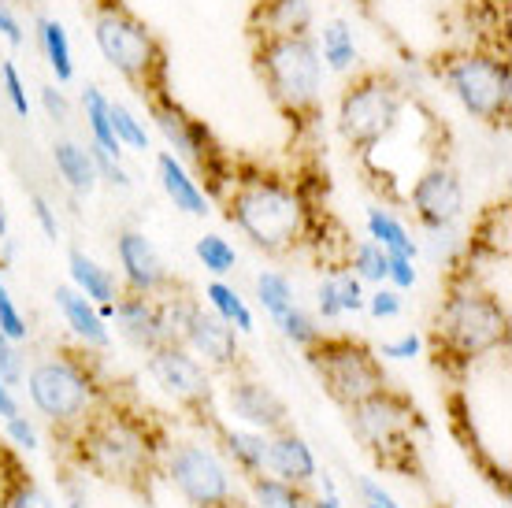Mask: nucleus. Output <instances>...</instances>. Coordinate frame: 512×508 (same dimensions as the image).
Listing matches in <instances>:
<instances>
[{"label": "nucleus", "instance_id": "nucleus-27", "mask_svg": "<svg viewBox=\"0 0 512 508\" xmlns=\"http://www.w3.org/2000/svg\"><path fill=\"white\" fill-rule=\"evenodd\" d=\"M368 234H372V242L386 256H409V260H416V242L409 238V230L401 227L390 212H383V208L368 212Z\"/></svg>", "mask_w": 512, "mask_h": 508}, {"label": "nucleus", "instance_id": "nucleus-39", "mask_svg": "<svg viewBox=\"0 0 512 508\" xmlns=\"http://www.w3.org/2000/svg\"><path fill=\"white\" fill-rule=\"evenodd\" d=\"M331 279H334V293H338V305H342V316H346V312H360V308H364V293H360L357 275L334 267Z\"/></svg>", "mask_w": 512, "mask_h": 508}, {"label": "nucleus", "instance_id": "nucleus-53", "mask_svg": "<svg viewBox=\"0 0 512 508\" xmlns=\"http://www.w3.org/2000/svg\"><path fill=\"white\" fill-rule=\"evenodd\" d=\"M308 508H342V505H338L334 490H327V497H323V501H316V505H308Z\"/></svg>", "mask_w": 512, "mask_h": 508}, {"label": "nucleus", "instance_id": "nucleus-15", "mask_svg": "<svg viewBox=\"0 0 512 508\" xmlns=\"http://www.w3.org/2000/svg\"><path fill=\"white\" fill-rule=\"evenodd\" d=\"M119 267H123V275H127V286L134 293H164L171 286V275H167V264L164 256L156 253V245L138 234V230H127V234H119Z\"/></svg>", "mask_w": 512, "mask_h": 508}, {"label": "nucleus", "instance_id": "nucleus-32", "mask_svg": "<svg viewBox=\"0 0 512 508\" xmlns=\"http://www.w3.org/2000/svg\"><path fill=\"white\" fill-rule=\"evenodd\" d=\"M253 497L260 508H308L301 486L286 483L279 475H253Z\"/></svg>", "mask_w": 512, "mask_h": 508}, {"label": "nucleus", "instance_id": "nucleus-49", "mask_svg": "<svg viewBox=\"0 0 512 508\" xmlns=\"http://www.w3.org/2000/svg\"><path fill=\"white\" fill-rule=\"evenodd\" d=\"M316 301H320L323 319H338V316H342V305H338V293H334V279H331V275L320 282V290H316Z\"/></svg>", "mask_w": 512, "mask_h": 508}, {"label": "nucleus", "instance_id": "nucleus-25", "mask_svg": "<svg viewBox=\"0 0 512 508\" xmlns=\"http://www.w3.org/2000/svg\"><path fill=\"white\" fill-rule=\"evenodd\" d=\"M197 301L182 297V293H167L164 301H156V323H160V342L164 345H186L190 323L197 316Z\"/></svg>", "mask_w": 512, "mask_h": 508}, {"label": "nucleus", "instance_id": "nucleus-4", "mask_svg": "<svg viewBox=\"0 0 512 508\" xmlns=\"http://www.w3.org/2000/svg\"><path fill=\"white\" fill-rule=\"evenodd\" d=\"M509 342V312L483 290H453L438 316V349L453 360L472 364L479 356L498 353Z\"/></svg>", "mask_w": 512, "mask_h": 508}, {"label": "nucleus", "instance_id": "nucleus-5", "mask_svg": "<svg viewBox=\"0 0 512 508\" xmlns=\"http://www.w3.org/2000/svg\"><path fill=\"white\" fill-rule=\"evenodd\" d=\"M93 38H97V49L104 52V60L116 67L127 82H134L141 93H149V97L164 93V52L134 15L116 8V4L101 8L97 19H93Z\"/></svg>", "mask_w": 512, "mask_h": 508}, {"label": "nucleus", "instance_id": "nucleus-3", "mask_svg": "<svg viewBox=\"0 0 512 508\" xmlns=\"http://www.w3.org/2000/svg\"><path fill=\"white\" fill-rule=\"evenodd\" d=\"M256 64L268 82L275 104L290 115H308L320 101L323 60L308 34H260Z\"/></svg>", "mask_w": 512, "mask_h": 508}, {"label": "nucleus", "instance_id": "nucleus-12", "mask_svg": "<svg viewBox=\"0 0 512 508\" xmlns=\"http://www.w3.org/2000/svg\"><path fill=\"white\" fill-rule=\"evenodd\" d=\"M149 375L167 397H175L190 412H205L212 401V379L186 345H156L149 353Z\"/></svg>", "mask_w": 512, "mask_h": 508}, {"label": "nucleus", "instance_id": "nucleus-7", "mask_svg": "<svg viewBox=\"0 0 512 508\" xmlns=\"http://www.w3.org/2000/svg\"><path fill=\"white\" fill-rule=\"evenodd\" d=\"M305 360L320 375L327 394L346 408L386 386V371L379 364V356L357 338H323L320 334V342H312L305 349Z\"/></svg>", "mask_w": 512, "mask_h": 508}, {"label": "nucleus", "instance_id": "nucleus-28", "mask_svg": "<svg viewBox=\"0 0 512 508\" xmlns=\"http://www.w3.org/2000/svg\"><path fill=\"white\" fill-rule=\"evenodd\" d=\"M82 108H86V123H90L93 145H97L101 153L116 156L119 160V138H116V130H112V119H108V97H104L101 89L86 86V93H82Z\"/></svg>", "mask_w": 512, "mask_h": 508}, {"label": "nucleus", "instance_id": "nucleus-8", "mask_svg": "<svg viewBox=\"0 0 512 508\" xmlns=\"http://www.w3.org/2000/svg\"><path fill=\"white\" fill-rule=\"evenodd\" d=\"M26 390H30L34 408L52 427H78L90 416L93 394H97L90 368L75 356L38 360L26 375Z\"/></svg>", "mask_w": 512, "mask_h": 508}, {"label": "nucleus", "instance_id": "nucleus-43", "mask_svg": "<svg viewBox=\"0 0 512 508\" xmlns=\"http://www.w3.org/2000/svg\"><path fill=\"white\" fill-rule=\"evenodd\" d=\"M0 379L4 382H23V364H19V349H15L12 338L0 334Z\"/></svg>", "mask_w": 512, "mask_h": 508}, {"label": "nucleus", "instance_id": "nucleus-19", "mask_svg": "<svg viewBox=\"0 0 512 508\" xmlns=\"http://www.w3.org/2000/svg\"><path fill=\"white\" fill-rule=\"evenodd\" d=\"M268 468L294 486H305L316 479V457H312L305 438L294 434L290 427L268 438Z\"/></svg>", "mask_w": 512, "mask_h": 508}, {"label": "nucleus", "instance_id": "nucleus-10", "mask_svg": "<svg viewBox=\"0 0 512 508\" xmlns=\"http://www.w3.org/2000/svg\"><path fill=\"white\" fill-rule=\"evenodd\" d=\"M349 420L357 427L360 442L383 460L386 468H397V453L412 457V423H416V408L409 397L383 386L372 397H364L357 405H349Z\"/></svg>", "mask_w": 512, "mask_h": 508}, {"label": "nucleus", "instance_id": "nucleus-26", "mask_svg": "<svg viewBox=\"0 0 512 508\" xmlns=\"http://www.w3.org/2000/svg\"><path fill=\"white\" fill-rule=\"evenodd\" d=\"M38 38H41V49H45V60H49L56 82H71V78H75V60H71V41H67L64 23H60V19H41Z\"/></svg>", "mask_w": 512, "mask_h": 508}, {"label": "nucleus", "instance_id": "nucleus-33", "mask_svg": "<svg viewBox=\"0 0 512 508\" xmlns=\"http://www.w3.org/2000/svg\"><path fill=\"white\" fill-rule=\"evenodd\" d=\"M0 508H52V501L30 475L12 471L4 475V486H0Z\"/></svg>", "mask_w": 512, "mask_h": 508}, {"label": "nucleus", "instance_id": "nucleus-2", "mask_svg": "<svg viewBox=\"0 0 512 508\" xmlns=\"http://www.w3.org/2000/svg\"><path fill=\"white\" fill-rule=\"evenodd\" d=\"M227 216L245 238L264 253H290L308 227V208L301 193L271 175L238 178L234 193L227 197Z\"/></svg>", "mask_w": 512, "mask_h": 508}, {"label": "nucleus", "instance_id": "nucleus-36", "mask_svg": "<svg viewBox=\"0 0 512 508\" xmlns=\"http://www.w3.org/2000/svg\"><path fill=\"white\" fill-rule=\"evenodd\" d=\"M197 260H201L212 275H227V271H234V264H238V253H234V245L227 242V238L205 234V238H197Z\"/></svg>", "mask_w": 512, "mask_h": 508}, {"label": "nucleus", "instance_id": "nucleus-41", "mask_svg": "<svg viewBox=\"0 0 512 508\" xmlns=\"http://www.w3.org/2000/svg\"><path fill=\"white\" fill-rule=\"evenodd\" d=\"M0 78H4V97H8V104H12L15 115H30V97H26V86L23 78H19V71H15L12 60H4L0 64Z\"/></svg>", "mask_w": 512, "mask_h": 508}, {"label": "nucleus", "instance_id": "nucleus-34", "mask_svg": "<svg viewBox=\"0 0 512 508\" xmlns=\"http://www.w3.org/2000/svg\"><path fill=\"white\" fill-rule=\"evenodd\" d=\"M256 297H260V305H264V312L271 319H279L286 308H294V282L286 279L282 271H264L256 279Z\"/></svg>", "mask_w": 512, "mask_h": 508}, {"label": "nucleus", "instance_id": "nucleus-37", "mask_svg": "<svg viewBox=\"0 0 512 508\" xmlns=\"http://www.w3.org/2000/svg\"><path fill=\"white\" fill-rule=\"evenodd\" d=\"M275 323H279V331L286 334V338H290L294 345H301V349H308L312 342H320V334H323L320 327H316V323H312V319H308L297 305L286 308V312H282Z\"/></svg>", "mask_w": 512, "mask_h": 508}, {"label": "nucleus", "instance_id": "nucleus-9", "mask_svg": "<svg viewBox=\"0 0 512 508\" xmlns=\"http://www.w3.org/2000/svg\"><path fill=\"white\" fill-rule=\"evenodd\" d=\"M446 86L461 108L483 123H505L512 104L509 64L490 52H464L446 64Z\"/></svg>", "mask_w": 512, "mask_h": 508}, {"label": "nucleus", "instance_id": "nucleus-31", "mask_svg": "<svg viewBox=\"0 0 512 508\" xmlns=\"http://www.w3.org/2000/svg\"><path fill=\"white\" fill-rule=\"evenodd\" d=\"M205 297H208V305H212V312H216L219 319H227L238 334L253 331V312L245 308V301L227 286V282H208Z\"/></svg>", "mask_w": 512, "mask_h": 508}, {"label": "nucleus", "instance_id": "nucleus-46", "mask_svg": "<svg viewBox=\"0 0 512 508\" xmlns=\"http://www.w3.org/2000/svg\"><path fill=\"white\" fill-rule=\"evenodd\" d=\"M30 204H34V219L41 223L45 238H49V242H56V238H60V223H56V212L49 208V201H45L41 193H34V197H30Z\"/></svg>", "mask_w": 512, "mask_h": 508}, {"label": "nucleus", "instance_id": "nucleus-48", "mask_svg": "<svg viewBox=\"0 0 512 508\" xmlns=\"http://www.w3.org/2000/svg\"><path fill=\"white\" fill-rule=\"evenodd\" d=\"M41 104H45V112H49V119H56V123H67V119H71V108H67L64 93H60L56 86L41 89Z\"/></svg>", "mask_w": 512, "mask_h": 508}, {"label": "nucleus", "instance_id": "nucleus-24", "mask_svg": "<svg viewBox=\"0 0 512 508\" xmlns=\"http://www.w3.org/2000/svg\"><path fill=\"white\" fill-rule=\"evenodd\" d=\"M52 164L60 171L67 186L75 193H90L97 186V164H93V153L90 149H82L75 141H56L52 145Z\"/></svg>", "mask_w": 512, "mask_h": 508}, {"label": "nucleus", "instance_id": "nucleus-38", "mask_svg": "<svg viewBox=\"0 0 512 508\" xmlns=\"http://www.w3.org/2000/svg\"><path fill=\"white\" fill-rule=\"evenodd\" d=\"M353 267H357V279L386 282V253L375 242H360L353 249Z\"/></svg>", "mask_w": 512, "mask_h": 508}, {"label": "nucleus", "instance_id": "nucleus-45", "mask_svg": "<svg viewBox=\"0 0 512 508\" xmlns=\"http://www.w3.org/2000/svg\"><path fill=\"white\" fill-rule=\"evenodd\" d=\"M93 153V164H97V175H104L108 182H116V186H130V178H127V171L119 167V160L116 156H108V153H101L97 145L90 149Z\"/></svg>", "mask_w": 512, "mask_h": 508}, {"label": "nucleus", "instance_id": "nucleus-21", "mask_svg": "<svg viewBox=\"0 0 512 508\" xmlns=\"http://www.w3.org/2000/svg\"><path fill=\"white\" fill-rule=\"evenodd\" d=\"M156 171H160V186H164V193L175 201V208H182L186 216H205L208 197L201 193V186L186 175V167L175 160V153L156 156Z\"/></svg>", "mask_w": 512, "mask_h": 508}, {"label": "nucleus", "instance_id": "nucleus-23", "mask_svg": "<svg viewBox=\"0 0 512 508\" xmlns=\"http://www.w3.org/2000/svg\"><path fill=\"white\" fill-rule=\"evenodd\" d=\"M67 264H71V279H75L78 293H86L90 301H97V305H112V301L119 297L116 275H112L108 267L97 264V260H90L86 253L71 249V253H67Z\"/></svg>", "mask_w": 512, "mask_h": 508}, {"label": "nucleus", "instance_id": "nucleus-18", "mask_svg": "<svg viewBox=\"0 0 512 508\" xmlns=\"http://www.w3.org/2000/svg\"><path fill=\"white\" fill-rule=\"evenodd\" d=\"M112 319L119 323V334L141 353H153L156 345H164L160 342V323H156V301L149 293L130 290L127 297H116Z\"/></svg>", "mask_w": 512, "mask_h": 508}, {"label": "nucleus", "instance_id": "nucleus-44", "mask_svg": "<svg viewBox=\"0 0 512 508\" xmlns=\"http://www.w3.org/2000/svg\"><path fill=\"white\" fill-rule=\"evenodd\" d=\"M364 305H368V312H372L375 319H394L397 312H401V293L397 290H375Z\"/></svg>", "mask_w": 512, "mask_h": 508}, {"label": "nucleus", "instance_id": "nucleus-22", "mask_svg": "<svg viewBox=\"0 0 512 508\" xmlns=\"http://www.w3.org/2000/svg\"><path fill=\"white\" fill-rule=\"evenodd\" d=\"M256 23H260V34H308L312 4L308 0H260Z\"/></svg>", "mask_w": 512, "mask_h": 508}, {"label": "nucleus", "instance_id": "nucleus-13", "mask_svg": "<svg viewBox=\"0 0 512 508\" xmlns=\"http://www.w3.org/2000/svg\"><path fill=\"white\" fill-rule=\"evenodd\" d=\"M464 190L453 167H427L412 186V212L427 230H446L461 219Z\"/></svg>", "mask_w": 512, "mask_h": 508}, {"label": "nucleus", "instance_id": "nucleus-42", "mask_svg": "<svg viewBox=\"0 0 512 508\" xmlns=\"http://www.w3.org/2000/svg\"><path fill=\"white\" fill-rule=\"evenodd\" d=\"M386 279L394 282V290H412L416 286V267L409 256H386Z\"/></svg>", "mask_w": 512, "mask_h": 508}, {"label": "nucleus", "instance_id": "nucleus-52", "mask_svg": "<svg viewBox=\"0 0 512 508\" xmlns=\"http://www.w3.org/2000/svg\"><path fill=\"white\" fill-rule=\"evenodd\" d=\"M0 416H4V420L19 416V405H15V397L8 394V382H4V379H0Z\"/></svg>", "mask_w": 512, "mask_h": 508}, {"label": "nucleus", "instance_id": "nucleus-51", "mask_svg": "<svg viewBox=\"0 0 512 508\" xmlns=\"http://www.w3.org/2000/svg\"><path fill=\"white\" fill-rule=\"evenodd\" d=\"M8 434H12L15 445H23V449H38V434H34V427H30V423H23L19 416H12V420H8Z\"/></svg>", "mask_w": 512, "mask_h": 508}, {"label": "nucleus", "instance_id": "nucleus-20", "mask_svg": "<svg viewBox=\"0 0 512 508\" xmlns=\"http://www.w3.org/2000/svg\"><path fill=\"white\" fill-rule=\"evenodd\" d=\"M56 305H60V312H64L67 327H71L82 342L93 345V349H108L112 334H108V327H104V319L93 312L86 293L71 290V286H60V290H56Z\"/></svg>", "mask_w": 512, "mask_h": 508}, {"label": "nucleus", "instance_id": "nucleus-50", "mask_svg": "<svg viewBox=\"0 0 512 508\" xmlns=\"http://www.w3.org/2000/svg\"><path fill=\"white\" fill-rule=\"evenodd\" d=\"M0 38L8 41V45H23V26H19V19L12 15V8L8 4H0Z\"/></svg>", "mask_w": 512, "mask_h": 508}, {"label": "nucleus", "instance_id": "nucleus-11", "mask_svg": "<svg viewBox=\"0 0 512 508\" xmlns=\"http://www.w3.org/2000/svg\"><path fill=\"white\" fill-rule=\"evenodd\" d=\"M167 475L193 508H231L234 486L227 468L205 445H179L167 457Z\"/></svg>", "mask_w": 512, "mask_h": 508}, {"label": "nucleus", "instance_id": "nucleus-47", "mask_svg": "<svg viewBox=\"0 0 512 508\" xmlns=\"http://www.w3.org/2000/svg\"><path fill=\"white\" fill-rule=\"evenodd\" d=\"M420 349H423L420 334H405V338H397V342H386L379 356H390V360H412V356H420Z\"/></svg>", "mask_w": 512, "mask_h": 508}, {"label": "nucleus", "instance_id": "nucleus-30", "mask_svg": "<svg viewBox=\"0 0 512 508\" xmlns=\"http://www.w3.org/2000/svg\"><path fill=\"white\" fill-rule=\"evenodd\" d=\"M320 45H323V60H327L331 71H349V67L357 64V41H353L349 23H342V19L323 26Z\"/></svg>", "mask_w": 512, "mask_h": 508}, {"label": "nucleus", "instance_id": "nucleus-16", "mask_svg": "<svg viewBox=\"0 0 512 508\" xmlns=\"http://www.w3.org/2000/svg\"><path fill=\"white\" fill-rule=\"evenodd\" d=\"M231 408H234V416H242L256 431L279 434L290 427V408H286V401H282L271 386H264V382H256V379H234Z\"/></svg>", "mask_w": 512, "mask_h": 508}, {"label": "nucleus", "instance_id": "nucleus-35", "mask_svg": "<svg viewBox=\"0 0 512 508\" xmlns=\"http://www.w3.org/2000/svg\"><path fill=\"white\" fill-rule=\"evenodd\" d=\"M108 119H112V130H116L119 145H130V149H138V153L149 149V130L141 127L138 115L130 112L127 104L108 101Z\"/></svg>", "mask_w": 512, "mask_h": 508}, {"label": "nucleus", "instance_id": "nucleus-40", "mask_svg": "<svg viewBox=\"0 0 512 508\" xmlns=\"http://www.w3.org/2000/svg\"><path fill=\"white\" fill-rule=\"evenodd\" d=\"M0 334H4V338H12V342H23L26 338V319H23V312L15 308L12 293H8L4 279H0Z\"/></svg>", "mask_w": 512, "mask_h": 508}, {"label": "nucleus", "instance_id": "nucleus-17", "mask_svg": "<svg viewBox=\"0 0 512 508\" xmlns=\"http://www.w3.org/2000/svg\"><path fill=\"white\" fill-rule=\"evenodd\" d=\"M186 349L193 356H205L212 368H234L238 364V331L227 319H219L216 312L197 308L190 334H186Z\"/></svg>", "mask_w": 512, "mask_h": 508}, {"label": "nucleus", "instance_id": "nucleus-29", "mask_svg": "<svg viewBox=\"0 0 512 508\" xmlns=\"http://www.w3.org/2000/svg\"><path fill=\"white\" fill-rule=\"evenodd\" d=\"M227 442V453L234 457V464L249 475H260L268 471V438L264 434H249V431H227L223 434Z\"/></svg>", "mask_w": 512, "mask_h": 508}, {"label": "nucleus", "instance_id": "nucleus-6", "mask_svg": "<svg viewBox=\"0 0 512 508\" xmlns=\"http://www.w3.org/2000/svg\"><path fill=\"white\" fill-rule=\"evenodd\" d=\"M401 108H405V89H401V82L394 75H383V71H364L342 93L338 130H342V138L357 153H368L383 138H390V130L401 119Z\"/></svg>", "mask_w": 512, "mask_h": 508}, {"label": "nucleus", "instance_id": "nucleus-14", "mask_svg": "<svg viewBox=\"0 0 512 508\" xmlns=\"http://www.w3.org/2000/svg\"><path fill=\"white\" fill-rule=\"evenodd\" d=\"M149 108H153V119L160 134L167 138V145L179 156H186L190 164L201 167V175L216 178V160H212V145H208V130L182 112L179 104L171 101L167 93H156L149 97Z\"/></svg>", "mask_w": 512, "mask_h": 508}, {"label": "nucleus", "instance_id": "nucleus-1", "mask_svg": "<svg viewBox=\"0 0 512 508\" xmlns=\"http://www.w3.org/2000/svg\"><path fill=\"white\" fill-rule=\"evenodd\" d=\"M156 449L160 445L145 434V423L123 412H101L78 423L71 457L78 468L93 471L104 483L145 494L156 471Z\"/></svg>", "mask_w": 512, "mask_h": 508}]
</instances>
